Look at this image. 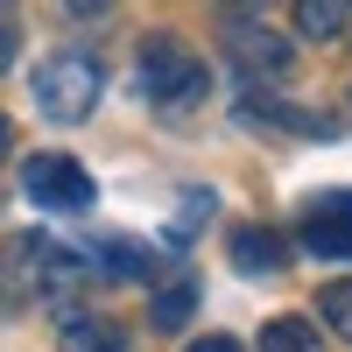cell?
Segmentation results:
<instances>
[{
    "label": "cell",
    "mask_w": 352,
    "mask_h": 352,
    "mask_svg": "<svg viewBox=\"0 0 352 352\" xmlns=\"http://www.w3.org/2000/svg\"><path fill=\"white\" fill-rule=\"evenodd\" d=\"M296 28L310 43H338L352 28V0H296Z\"/></svg>",
    "instance_id": "obj_8"
},
{
    "label": "cell",
    "mask_w": 352,
    "mask_h": 352,
    "mask_svg": "<svg viewBox=\"0 0 352 352\" xmlns=\"http://www.w3.org/2000/svg\"><path fill=\"white\" fill-rule=\"evenodd\" d=\"M8 141H14V134H8V120H0V162H8Z\"/></svg>",
    "instance_id": "obj_18"
},
{
    "label": "cell",
    "mask_w": 352,
    "mask_h": 352,
    "mask_svg": "<svg viewBox=\"0 0 352 352\" xmlns=\"http://www.w3.org/2000/svg\"><path fill=\"white\" fill-rule=\"evenodd\" d=\"M99 254V275H113V282H141V275H155V254L141 247V240H106V247H92Z\"/></svg>",
    "instance_id": "obj_9"
},
{
    "label": "cell",
    "mask_w": 352,
    "mask_h": 352,
    "mask_svg": "<svg viewBox=\"0 0 352 352\" xmlns=\"http://www.w3.org/2000/svg\"><path fill=\"white\" fill-rule=\"evenodd\" d=\"M317 310H324V324L352 345V282H324L317 289Z\"/></svg>",
    "instance_id": "obj_13"
},
{
    "label": "cell",
    "mask_w": 352,
    "mask_h": 352,
    "mask_svg": "<svg viewBox=\"0 0 352 352\" xmlns=\"http://www.w3.org/2000/svg\"><path fill=\"white\" fill-rule=\"evenodd\" d=\"M21 190L43 204V212H85L99 190H92V176H85L71 155H28L21 162Z\"/></svg>",
    "instance_id": "obj_4"
},
{
    "label": "cell",
    "mask_w": 352,
    "mask_h": 352,
    "mask_svg": "<svg viewBox=\"0 0 352 352\" xmlns=\"http://www.w3.org/2000/svg\"><path fill=\"white\" fill-rule=\"evenodd\" d=\"M190 352H240V338H197Z\"/></svg>",
    "instance_id": "obj_15"
},
{
    "label": "cell",
    "mask_w": 352,
    "mask_h": 352,
    "mask_svg": "<svg viewBox=\"0 0 352 352\" xmlns=\"http://www.w3.org/2000/svg\"><path fill=\"white\" fill-rule=\"evenodd\" d=\"M64 8H78V14H99V8H106V0H64Z\"/></svg>",
    "instance_id": "obj_17"
},
{
    "label": "cell",
    "mask_w": 352,
    "mask_h": 352,
    "mask_svg": "<svg viewBox=\"0 0 352 352\" xmlns=\"http://www.w3.org/2000/svg\"><path fill=\"white\" fill-rule=\"evenodd\" d=\"M219 8H226V14H261L268 0H219Z\"/></svg>",
    "instance_id": "obj_16"
},
{
    "label": "cell",
    "mask_w": 352,
    "mask_h": 352,
    "mask_svg": "<svg viewBox=\"0 0 352 352\" xmlns=\"http://www.w3.org/2000/svg\"><path fill=\"white\" fill-rule=\"evenodd\" d=\"M226 56H232L247 78H289V64H296V43L275 36V28H261L254 14H232V21H226Z\"/></svg>",
    "instance_id": "obj_5"
},
{
    "label": "cell",
    "mask_w": 352,
    "mask_h": 352,
    "mask_svg": "<svg viewBox=\"0 0 352 352\" xmlns=\"http://www.w3.org/2000/svg\"><path fill=\"white\" fill-rule=\"evenodd\" d=\"M36 106L50 113L56 127L85 120V113L99 106V64H92V56H71V50L43 56V64H36Z\"/></svg>",
    "instance_id": "obj_3"
},
{
    "label": "cell",
    "mask_w": 352,
    "mask_h": 352,
    "mask_svg": "<svg viewBox=\"0 0 352 352\" xmlns=\"http://www.w3.org/2000/svg\"><path fill=\"white\" fill-rule=\"evenodd\" d=\"M282 261H289L282 232H268V226H240V232H232V268H240V275H275Z\"/></svg>",
    "instance_id": "obj_7"
},
{
    "label": "cell",
    "mask_w": 352,
    "mask_h": 352,
    "mask_svg": "<svg viewBox=\"0 0 352 352\" xmlns=\"http://www.w3.org/2000/svg\"><path fill=\"white\" fill-rule=\"evenodd\" d=\"M64 352H127V331H113L106 317H71L64 324Z\"/></svg>",
    "instance_id": "obj_10"
},
{
    "label": "cell",
    "mask_w": 352,
    "mask_h": 352,
    "mask_svg": "<svg viewBox=\"0 0 352 352\" xmlns=\"http://www.w3.org/2000/svg\"><path fill=\"white\" fill-rule=\"evenodd\" d=\"M14 50H21V14H14V0H0V71L14 64Z\"/></svg>",
    "instance_id": "obj_14"
},
{
    "label": "cell",
    "mask_w": 352,
    "mask_h": 352,
    "mask_svg": "<svg viewBox=\"0 0 352 352\" xmlns=\"http://www.w3.org/2000/svg\"><path fill=\"white\" fill-rule=\"evenodd\" d=\"M78 282V261L56 254L43 232H21V240L0 254V303H36V296H64Z\"/></svg>",
    "instance_id": "obj_1"
},
{
    "label": "cell",
    "mask_w": 352,
    "mask_h": 352,
    "mask_svg": "<svg viewBox=\"0 0 352 352\" xmlns=\"http://www.w3.org/2000/svg\"><path fill=\"white\" fill-rule=\"evenodd\" d=\"M261 352H317V324H303V317H275V324L261 331Z\"/></svg>",
    "instance_id": "obj_12"
},
{
    "label": "cell",
    "mask_w": 352,
    "mask_h": 352,
    "mask_svg": "<svg viewBox=\"0 0 352 352\" xmlns=\"http://www.w3.org/2000/svg\"><path fill=\"white\" fill-rule=\"evenodd\" d=\"M141 99H155L162 113L197 106L204 99V64L176 36H148V43H141Z\"/></svg>",
    "instance_id": "obj_2"
},
{
    "label": "cell",
    "mask_w": 352,
    "mask_h": 352,
    "mask_svg": "<svg viewBox=\"0 0 352 352\" xmlns=\"http://www.w3.org/2000/svg\"><path fill=\"white\" fill-rule=\"evenodd\" d=\"M197 310V282H169L155 289V303H148V324L155 331H184V317Z\"/></svg>",
    "instance_id": "obj_11"
},
{
    "label": "cell",
    "mask_w": 352,
    "mask_h": 352,
    "mask_svg": "<svg viewBox=\"0 0 352 352\" xmlns=\"http://www.w3.org/2000/svg\"><path fill=\"white\" fill-rule=\"evenodd\" d=\"M296 240H303V254H317V261H352V190H317Z\"/></svg>",
    "instance_id": "obj_6"
}]
</instances>
